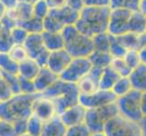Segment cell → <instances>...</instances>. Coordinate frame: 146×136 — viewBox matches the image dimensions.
<instances>
[{"mask_svg": "<svg viewBox=\"0 0 146 136\" xmlns=\"http://www.w3.org/2000/svg\"><path fill=\"white\" fill-rule=\"evenodd\" d=\"M111 8L109 7H86L79 11L74 27L79 32L93 37L95 34L107 32Z\"/></svg>", "mask_w": 146, "mask_h": 136, "instance_id": "cell-1", "label": "cell"}, {"mask_svg": "<svg viewBox=\"0 0 146 136\" xmlns=\"http://www.w3.org/2000/svg\"><path fill=\"white\" fill-rule=\"evenodd\" d=\"M41 94L53 101L56 113L59 114L79 103L80 91L76 84L65 82L58 78Z\"/></svg>", "mask_w": 146, "mask_h": 136, "instance_id": "cell-2", "label": "cell"}, {"mask_svg": "<svg viewBox=\"0 0 146 136\" xmlns=\"http://www.w3.org/2000/svg\"><path fill=\"white\" fill-rule=\"evenodd\" d=\"M38 94V93L13 94L7 101L0 103V118L11 122L27 119L33 113V103Z\"/></svg>", "mask_w": 146, "mask_h": 136, "instance_id": "cell-3", "label": "cell"}, {"mask_svg": "<svg viewBox=\"0 0 146 136\" xmlns=\"http://www.w3.org/2000/svg\"><path fill=\"white\" fill-rule=\"evenodd\" d=\"M64 39V48L72 57H88L94 51L92 37L79 32L74 27H64L62 31Z\"/></svg>", "mask_w": 146, "mask_h": 136, "instance_id": "cell-4", "label": "cell"}, {"mask_svg": "<svg viewBox=\"0 0 146 136\" xmlns=\"http://www.w3.org/2000/svg\"><path fill=\"white\" fill-rule=\"evenodd\" d=\"M78 17L79 11L67 5L50 9L48 15L43 20L44 31L61 32L64 27L74 25Z\"/></svg>", "mask_w": 146, "mask_h": 136, "instance_id": "cell-5", "label": "cell"}, {"mask_svg": "<svg viewBox=\"0 0 146 136\" xmlns=\"http://www.w3.org/2000/svg\"><path fill=\"white\" fill-rule=\"evenodd\" d=\"M118 114V108L115 103L97 108L86 109L84 123L91 133L104 132L106 123Z\"/></svg>", "mask_w": 146, "mask_h": 136, "instance_id": "cell-6", "label": "cell"}, {"mask_svg": "<svg viewBox=\"0 0 146 136\" xmlns=\"http://www.w3.org/2000/svg\"><path fill=\"white\" fill-rule=\"evenodd\" d=\"M141 94H142L141 92L132 89L126 94L117 97L115 103L117 105L118 112L121 116L131 122L139 123V121L143 117L140 104Z\"/></svg>", "mask_w": 146, "mask_h": 136, "instance_id": "cell-7", "label": "cell"}, {"mask_svg": "<svg viewBox=\"0 0 146 136\" xmlns=\"http://www.w3.org/2000/svg\"><path fill=\"white\" fill-rule=\"evenodd\" d=\"M104 132L106 136H143L138 123L131 122L120 114L108 121Z\"/></svg>", "mask_w": 146, "mask_h": 136, "instance_id": "cell-8", "label": "cell"}, {"mask_svg": "<svg viewBox=\"0 0 146 136\" xmlns=\"http://www.w3.org/2000/svg\"><path fill=\"white\" fill-rule=\"evenodd\" d=\"M93 65L88 57H73L59 78L65 82L77 84L92 69Z\"/></svg>", "mask_w": 146, "mask_h": 136, "instance_id": "cell-9", "label": "cell"}, {"mask_svg": "<svg viewBox=\"0 0 146 136\" xmlns=\"http://www.w3.org/2000/svg\"><path fill=\"white\" fill-rule=\"evenodd\" d=\"M23 45L26 48L28 57L34 59L41 67L46 66L49 51L46 49L41 34H28Z\"/></svg>", "mask_w": 146, "mask_h": 136, "instance_id": "cell-10", "label": "cell"}, {"mask_svg": "<svg viewBox=\"0 0 146 136\" xmlns=\"http://www.w3.org/2000/svg\"><path fill=\"white\" fill-rule=\"evenodd\" d=\"M132 11L124 8L111 9L107 33L118 36L129 32V20Z\"/></svg>", "mask_w": 146, "mask_h": 136, "instance_id": "cell-11", "label": "cell"}, {"mask_svg": "<svg viewBox=\"0 0 146 136\" xmlns=\"http://www.w3.org/2000/svg\"><path fill=\"white\" fill-rule=\"evenodd\" d=\"M117 97L111 90L98 89L91 94H80L79 103L85 109L97 108L115 103Z\"/></svg>", "mask_w": 146, "mask_h": 136, "instance_id": "cell-12", "label": "cell"}, {"mask_svg": "<svg viewBox=\"0 0 146 136\" xmlns=\"http://www.w3.org/2000/svg\"><path fill=\"white\" fill-rule=\"evenodd\" d=\"M72 58L73 57L64 48L49 52L46 67H47L54 74L60 76V74L64 71V69L71 62Z\"/></svg>", "mask_w": 146, "mask_h": 136, "instance_id": "cell-13", "label": "cell"}, {"mask_svg": "<svg viewBox=\"0 0 146 136\" xmlns=\"http://www.w3.org/2000/svg\"><path fill=\"white\" fill-rule=\"evenodd\" d=\"M32 110V113L37 116L39 119H41L43 122H46V121L58 115L53 101L44 96L41 94H39L38 96L35 100Z\"/></svg>", "mask_w": 146, "mask_h": 136, "instance_id": "cell-14", "label": "cell"}, {"mask_svg": "<svg viewBox=\"0 0 146 136\" xmlns=\"http://www.w3.org/2000/svg\"><path fill=\"white\" fill-rule=\"evenodd\" d=\"M102 71V68L92 67L90 72L76 84L80 94H91L99 89V81Z\"/></svg>", "mask_w": 146, "mask_h": 136, "instance_id": "cell-15", "label": "cell"}, {"mask_svg": "<svg viewBox=\"0 0 146 136\" xmlns=\"http://www.w3.org/2000/svg\"><path fill=\"white\" fill-rule=\"evenodd\" d=\"M85 112H86V109L78 103L59 113L58 116L65 126L70 127L83 123L84 121Z\"/></svg>", "mask_w": 146, "mask_h": 136, "instance_id": "cell-16", "label": "cell"}, {"mask_svg": "<svg viewBox=\"0 0 146 136\" xmlns=\"http://www.w3.org/2000/svg\"><path fill=\"white\" fill-rule=\"evenodd\" d=\"M7 15L12 20H14L17 26H20L34 16L33 5L27 2L18 1L12 8L7 9Z\"/></svg>", "mask_w": 146, "mask_h": 136, "instance_id": "cell-17", "label": "cell"}, {"mask_svg": "<svg viewBox=\"0 0 146 136\" xmlns=\"http://www.w3.org/2000/svg\"><path fill=\"white\" fill-rule=\"evenodd\" d=\"M58 78H59L58 75L51 72L47 67L46 66L41 67L36 78L33 80L36 92L38 94L44 93Z\"/></svg>", "mask_w": 146, "mask_h": 136, "instance_id": "cell-18", "label": "cell"}, {"mask_svg": "<svg viewBox=\"0 0 146 136\" xmlns=\"http://www.w3.org/2000/svg\"><path fill=\"white\" fill-rule=\"evenodd\" d=\"M132 89L138 92H146V64L141 63L137 67L132 70L128 76Z\"/></svg>", "mask_w": 146, "mask_h": 136, "instance_id": "cell-19", "label": "cell"}, {"mask_svg": "<svg viewBox=\"0 0 146 136\" xmlns=\"http://www.w3.org/2000/svg\"><path fill=\"white\" fill-rule=\"evenodd\" d=\"M67 127L58 115L44 123L40 136H64Z\"/></svg>", "mask_w": 146, "mask_h": 136, "instance_id": "cell-20", "label": "cell"}, {"mask_svg": "<svg viewBox=\"0 0 146 136\" xmlns=\"http://www.w3.org/2000/svg\"><path fill=\"white\" fill-rule=\"evenodd\" d=\"M43 43L46 49L49 52L64 48V39L61 32H47L42 33Z\"/></svg>", "mask_w": 146, "mask_h": 136, "instance_id": "cell-21", "label": "cell"}, {"mask_svg": "<svg viewBox=\"0 0 146 136\" xmlns=\"http://www.w3.org/2000/svg\"><path fill=\"white\" fill-rule=\"evenodd\" d=\"M40 69L41 66L36 63V61L31 58H27L18 64L17 74L24 78L34 80L39 73Z\"/></svg>", "mask_w": 146, "mask_h": 136, "instance_id": "cell-22", "label": "cell"}, {"mask_svg": "<svg viewBox=\"0 0 146 136\" xmlns=\"http://www.w3.org/2000/svg\"><path fill=\"white\" fill-rule=\"evenodd\" d=\"M129 32L135 34L146 32V16L139 10L132 11L129 20Z\"/></svg>", "mask_w": 146, "mask_h": 136, "instance_id": "cell-23", "label": "cell"}, {"mask_svg": "<svg viewBox=\"0 0 146 136\" xmlns=\"http://www.w3.org/2000/svg\"><path fill=\"white\" fill-rule=\"evenodd\" d=\"M120 77V75L114 71L111 65L104 68L99 81V89L112 90L114 84Z\"/></svg>", "mask_w": 146, "mask_h": 136, "instance_id": "cell-24", "label": "cell"}, {"mask_svg": "<svg viewBox=\"0 0 146 136\" xmlns=\"http://www.w3.org/2000/svg\"><path fill=\"white\" fill-rule=\"evenodd\" d=\"M88 58L93 66L102 69L109 66L113 60V56L109 52L96 51V50H94Z\"/></svg>", "mask_w": 146, "mask_h": 136, "instance_id": "cell-25", "label": "cell"}, {"mask_svg": "<svg viewBox=\"0 0 146 136\" xmlns=\"http://www.w3.org/2000/svg\"><path fill=\"white\" fill-rule=\"evenodd\" d=\"M0 70L4 74H17L18 64L8 54H0Z\"/></svg>", "mask_w": 146, "mask_h": 136, "instance_id": "cell-26", "label": "cell"}, {"mask_svg": "<svg viewBox=\"0 0 146 136\" xmlns=\"http://www.w3.org/2000/svg\"><path fill=\"white\" fill-rule=\"evenodd\" d=\"M119 42L127 50H138L139 49V34L133 33H125L116 36Z\"/></svg>", "mask_w": 146, "mask_h": 136, "instance_id": "cell-27", "label": "cell"}, {"mask_svg": "<svg viewBox=\"0 0 146 136\" xmlns=\"http://www.w3.org/2000/svg\"><path fill=\"white\" fill-rule=\"evenodd\" d=\"M92 39H93L94 50L109 52L111 36L107 32L95 34V36L92 37Z\"/></svg>", "mask_w": 146, "mask_h": 136, "instance_id": "cell-28", "label": "cell"}, {"mask_svg": "<svg viewBox=\"0 0 146 136\" xmlns=\"http://www.w3.org/2000/svg\"><path fill=\"white\" fill-rule=\"evenodd\" d=\"M20 26L26 29L28 34H41L44 32L43 20L34 16Z\"/></svg>", "mask_w": 146, "mask_h": 136, "instance_id": "cell-29", "label": "cell"}, {"mask_svg": "<svg viewBox=\"0 0 146 136\" xmlns=\"http://www.w3.org/2000/svg\"><path fill=\"white\" fill-rule=\"evenodd\" d=\"M131 90H132V85H131L129 78L126 76H121L114 84L111 91L116 95V97H119L126 94Z\"/></svg>", "mask_w": 146, "mask_h": 136, "instance_id": "cell-30", "label": "cell"}, {"mask_svg": "<svg viewBox=\"0 0 146 136\" xmlns=\"http://www.w3.org/2000/svg\"><path fill=\"white\" fill-rule=\"evenodd\" d=\"M44 123L41 119H39L35 114H31L27 118V133L32 136H40L43 129Z\"/></svg>", "mask_w": 146, "mask_h": 136, "instance_id": "cell-31", "label": "cell"}, {"mask_svg": "<svg viewBox=\"0 0 146 136\" xmlns=\"http://www.w3.org/2000/svg\"><path fill=\"white\" fill-rule=\"evenodd\" d=\"M141 0H110V8H124L130 11H136L139 9Z\"/></svg>", "mask_w": 146, "mask_h": 136, "instance_id": "cell-32", "label": "cell"}, {"mask_svg": "<svg viewBox=\"0 0 146 136\" xmlns=\"http://www.w3.org/2000/svg\"><path fill=\"white\" fill-rule=\"evenodd\" d=\"M15 45L9 30L2 29L0 33V54H7Z\"/></svg>", "mask_w": 146, "mask_h": 136, "instance_id": "cell-33", "label": "cell"}, {"mask_svg": "<svg viewBox=\"0 0 146 136\" xmlns=\"http://www.w3.org/2000/svg\"><path fill=\"white\" fill-rule=\"evenodd\" d=\"M111 66L113 68V70L116 72L120 76H126L128 77L129 74L132 72L131 69L126 63L124 62V60L123 57H115L113 58L112 63H111Z\"/></svg>", "mask_w": 146, "mask_h": 136, "instance_id": "cell-34", "label": "cell"}, {"mask_svg": "<svg viewBox=\"0 0 146 136\" xmlns=\"http://www.w3.org/2000/svg\"><path fill=\"white\" fill-rule=\"evenodd\" d=\"M7 54L18 64L25 61V60H27V58H29L27 50L23 44H15Z\"/></svg>", "mask_w": 146, "mask_h": 136, "instance_id": "cell-35", "label": "cell"}, {"mask_svg": "<svg viewBox=\"0 0 146 136\" xmlns=\"http://www.w3.org/2000/svg\"><path fill=\"white\" fill-rule=\"evenodd\" d=\"M111 36V34H110ZM127 50L125 49L122 44L119 42L116 36H111L110 39V47H109V53L113 56V58L115 57H123V55L126 54Z\"/></svg>", "mask_w": 146, "mask_h": 136, "instance_id": "cell-36", "label": "cell"}, {"mask_svg": "<svg viewBox=\"0 0 146 136\" xmlns=\"http://www.w3.org/2000/svg\"><path fill=\"white\" fill-rule=\"evenodd\" d=\"M50 11V7L46 0H37L33 4V15L39 19L44 20Z\"/></svg>", "mask_w": 146, "mask_h": 136, "instance_id": "cell-37", "label": "cell"}, {"mask_svg": "<svg viewBox=\"0 0 146 136\" xmlns=\"http://www.w3.org/2000/svg\"><path fill=\"white\" fill-rule=\"evenodd\" d=\"M10 34H11L15 44H23L28 36L27 30L21 26H16L14 28H12L10 30Z\"/></svg>", "mask_w": 146, "mask_h": 136, "instance_id": "cell-38", "label": "cell"}, {"mask_svg": "<svg viewBox=\"0 0 146 136\" xmlns=\"http://www.w3.org/2000/svg\"><path fill=\"white\" fill-rule=\"evenodd\" d=\"M90 134H91L90 131L83 123L77 125H74V126L67 127L64 136H90Z\"/></svg>", "mask_w": 146, "mask_h": 136, "instance_id": "cell-39", "label": "cell"}, {"mask_svg": "<svg viewBox=\"0 0 146 136\" xmlns=\"http://www.w3.org/2000/svg\"><path fill=\"white\" fill-rule=\"evenodd\" d=\"M123 58L124 60V62L126 63V64L132 70L134 69L135 67H137L141 64L138 50H128L126 54L123 55Z\"/></svg>", "mask_w": 146, "mask_h": 136, "instance_id": "cell-40", "label": "cell"}, {"mask_svg": "<svg viewBox=\"0 0 146 136\" xmlns=\"http://www.w3.org/2000/svg\"><path fill=\"white\" fill-rule=\"evenodd\" d=\"M0 136H17L13 122L0 118Z\"/></svg>", "mask_w": 146, "mask_h": 136, "instance_id": "cell-41", "label": "cell"}, {"mask_svg": "<svg viewBox=\"0 0 146 136\" xmlns=\"http://www.w3.org/2000/svg\"><path fill=\"white\" fill-rule=\"evenodd\" d=\"M18 75V74H17ZM18 83H19V90L20 93L22 94H35L36 89L33 80H29L27 78H24L18 75Z\"/></svg>", "mask_w": 146, "mask_h": 136, "instance_id": "cell-42", "label": "cell"}, {"mask_svg": "<svg viewBox=\"0 0 146 136\" xmlns=\"http://www.w3.org/2000/svg\"><path fill=\"white\" fill-rule=\"evenodd\" d=\"M3 74V79L7 83L9 87L11 88L14 94H19V83H18V75L17 74Z\"/></svg>", "mask_w": 146, "mask_h": 136, "instance_id": "cell-43", "label": "cell"}, {"mask_svg": "<svg viewBox=\"0 0 146 136\" xmlns=\"http://www.w3.org/2000/svg\"><path fill=\"white\" fill-rule=\"evenodd\" d=\"M14 94L12 92L11 88L9 87L7 83L2 78L0 79V103L5 102L7 99H9Z\"/></svg>", "mask_w": 146, "mask_h": 136, "instance_id": "cell-44", "label": "cell"}, {"mask_svg": "<svg viewBox=\"0 0 146 136\" xmlns=\"http://www.w3.org/2000/svg\"><path fill=\"white\" fill-rule=\"evenodd\" d=\"M13 123H14L15 130H16L17 136L27 133V119H18L16 121H13Z\"/></svg>", "mask_w": 146, "mask_h": 136, "instance_id": "cell-45", "label": "cell"}, {"mask_svg": "<svg viewBox=\"0 0 146 136\" xmlns=\"http://www.w3.org/2000/svg\"><path fill=\"white\" fill-rule=\"evenodd\" d=\"M84 7H109L110 0H83Z\"/></svg>", "mask_w": 146, "mask_h": 136, "instance_id": "cell-46", "label": "cell"}, {"mask_svg": "<svg viewBox=\"0 0 146 136\" xmlns=\"http://www.w3.org/2000/svg\"><path fill=\"white\" fill-rule=\"evenodd\" d=\"M65 5L77 10V11H80L84 7L83 0H65Z\"/></svg>", "mask_w": 146, "mask_h": 136, "instance_id": "cell-47", "label": "cell"}, {"mask_svg": "<svg viewBox=\"0 0 146 136\" xmlns=\"http://www.w3.org/2000/svg\"><path fill=\"white\" fill-rule=\"evenodd\" d=\"M50 9L57 8L65 5V0H46Z\"/></svg>", "mask_w": 146, "mask_h": 136, "instance_id": "cell-48", "label": "cell"}, {"mask_svg": "<svg viewBox=\"0 0 146 136\" xmlns=\"http://www.w3.org/2000/svg\"><path fill=\"white\" fill-rule=\"evenodd\" d=\"M140 104H141V110H142L143 115H145L146 114V92H143L141 94Z\"/></svg>", "mask_w": 146, "mask_h": 136, "instance_id": "cell-49", "label": "cell"}, {"mask_svg": "<svg viewBox=\"0 0 146 136\" xmlns=\"http://www.w3.org/2000/svg\"><path fill=\"white\" fill-rule=\"evenodd\" d=\"M139 126L141 128V132H142L143 136H146V114L143 115L142 119L139 121Z\"/></svg>", "mask_w": 146, "mask_h": 136, "instance_id": "cell-50", "label": "cell"}, {"mask_svg": "<svg viewBox=\"0 0 146 136\" xmlns=\"http://www.w3.org/2000/svg\"><path fill=\"white\" fill-rule=\"evenodd\" d=\"M138 54H139V57L141 60V63L146 64V44L144 46L141 47L138 50Z\"/></svg>", "mask_w": 146, "mask_h": 136, "instance_id": "cell-51", "label": "cell"}, {"mask_svg": "<svg viewBox=\"0 0 146 136\" xmlns=\"http://www.w3.org/2000/svg\"><path fill=\"white\" fill-rule=\"evenodd\" d=\"M145 44H146V32L142 34H139V49L144 46Z\"/></svg>", "mask_w": 146, "mask_h": 136, "instance_id": "cell-52", "label": "cell"}, {"mask_svg": "<svg viewBox=\"0 0 146 136\" xmlns=\"http://www.w3.org/2000/svg\"><path fill=\"white\" fill-rule=\"evenodd\" d=\"M138 10L146 16V0H141Z\"/></svg>", "mask_w": 146, "mask_h": 136, "instance_id": "cell-53", "label": "cell"}, {"mask_svg": "<svg viewBox=\"0 0 146 136\" xmlns=\"http://www.w3.org/2000/svg\"><path fill=\"white\" fill-rule=\"evenodd\" d=\"M7 7L4 6L3 3L0 1V21L2 20V18L6 16V14H7Z\"/></svg>", "mask_w": 146, "mask_h": 136, "instance_id": "cell-54", "label": "cell"}, {"mask_svg": "<svg viewBox=\"0 0 146 136\" xmlns=\"http://www.w3.org/2000/svg\"><path fill=\"white\" fill-rule=\"evenodd\" d=\"M90 136H106L104 132H100V133H92Z\"/></svg>", "mask_w": 146, "mask_h": 136, "instance_id": "cell-55", "label": "cell"}, {"mask_svg": "<svg viewBox=\"0 0 146 136\" xmlns=\"http://www.w3.org/2000/svg\"><path fill=\"white\" fill-rule=\"evenodd\" d=\"M19 1H23V2H27V3H29V4H34L36 3L37 0H19Z\"/></svg>", "mask_w": 146, "mask_h": 136, "instance_id": "cell-56", "label": "cell"}, {"mask_svg": "<svg viewBox=\"0 0 146 136\" xmlns=\"http://www.w3.org/2000/svg\"><path fill=\"white\" fill-rule=\"evenodd\" d=\"M18 136H32V135H31V134H29L28 133H25L20 134V135H18Z\"/></svg>", "mask_w": 146, "mask_h": 136, "instance_id": "cell-57", "label": "cell"}, {"mask_svg": "<svg viewBox=\"0 0 146 136\" xmlns=\"http://www.w3.org/2000/svg\"><path fill=\"white\" fill-rule=\"evenodd\" d=\"M3 78V74L1 72V70H0V79H2Z\"/></svg>", "mask_w": 146, "mask_h": 136, "instance_id": "cell-58", "label": "cell"}, {"mask_svg": "<svg viewBox=\"0 0 146 136\" xmlns=\"http://www.w3.org/2000/svg\"><path fill=\"white\" fill-rule=\"evenodd\" d=\"M2 26H1V24H0V33H1V31H2Z\"/></svg>", "mask_w": 146, "mask_h": 136, "instance_id": "cell-59", "label": "cell"}]
</instances>
